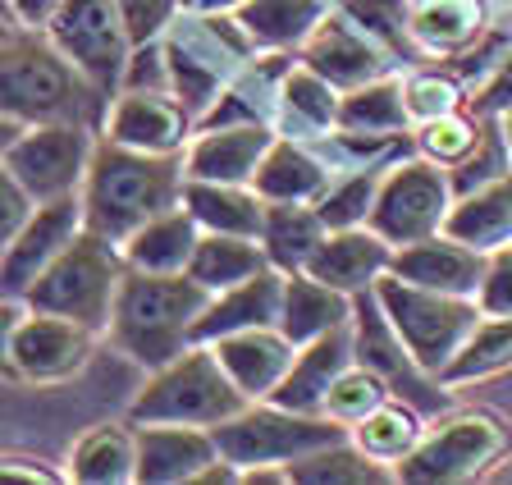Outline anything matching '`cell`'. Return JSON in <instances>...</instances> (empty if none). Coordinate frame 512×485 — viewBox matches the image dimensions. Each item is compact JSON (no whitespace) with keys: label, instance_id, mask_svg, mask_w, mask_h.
Returning a JSON list of instances; mask_svg holds the SVG:
<instances>
[{"label":"cell","instance_id":"obj_1","mask_svg":"<svg viewBox=\"0 0 512 485\" xmlns=\"http://www.w3.org/2000/svg\"><path fill=\"white\" fill-rule=\"evenodd\" d=\"M183 151H138L124 142L101 138L92 151V170L83 179L87 229L124 243L138 225L183 202Z\"/></svg>","mask_w":512,"mask_h":485},{"label":"cell","instance_id":"obj_2","mask_svg":"<svg viewBox=\"0 0 512 485\" xmlns=\"http://www.w3.org/2000/svg\"><path fill=\"white\" fill-rule=\"evenodd\" d=\"M206 302H211V289H202L188 270H174V275L128 270L115 298V316H110V339L138 367L156 371L197 344V321Z\"/></svg>","mask_w":512,"mask_h":485},{"label":"cell","instance_id":"obj_3","mask_svg":"<svg viewBox=\"0 0 512 485\" xmlns=\"http://www.w3.org/2000/svg\"><path fill=\"white\" fill-rule=\"evenodd\" d=\"M124 275H128V266H124V252H119L115 238L96 234V229H83V234L46 266V275L32 284L23 302L37 307V312L69 316V321H78L101 335V330H110Z\"/></svg>","mask_w":512,"mask_h":485},{"label":"cell","instance_id":"obj_4","mask_svg":"<svg viewBox=\"0 0 512 485\" xmlns=\"http://www.w3.org/2000/svg\"><path fill=\"white\" fill-rule=\"evenodd\" d=\"M101 97L83 74H78L46 33L23 28L14 42L0 46V110L23 124H46V119H83L87 101Z\"/></svg>","mask_w":512,"mask_h":485},{"label":"cell","instance_id":"obj_5","mask_svg":"<svg viewBox=\"0 0 512 485\" xmlns=\"http://www.w3.org/2000/svg\"><path fill=\"white\" fill-rule=\"evenodd\" d=\"M247 394L229 380V371L220 367L215 348L192 344L183 348L174 362L151 371L147 389L128 403V421L147 426V421H179V426H220L234 412L247 408Z\"/></svg>","mask_w":512,"mask_h":485},{"label":"cell","instance_id":"obj_6","mask_svg":"<svg viewBox=\"0 0 512 485\" xmlns=\"http://www.w3.org/2000/svg\"><path fill=\"white\" fill-rule=\"evenodd\" d=\"M215 444H220V458L234 463L238 476L256 472V467H284L307 458V453L325 449L334 440H348V426L325 412H288L279 403L270 408H252L247 403L243 412H234L229 421L211 426Z\"/></svg>","mask_w":512,"mask_h":485},{"label":"cell","instance_id":"obj_7","mask_svg":"<svg viewBox=\"0 0 512 485\" xmlns=\"http://www.w3.org/2000/svg\"><path fill=\"white\" fill-rule=\"evenodd\" d=\"M375 293H380L384 312L394 321L398 339L407 344L412 362L421 371H435V376L458 357V348L467 344V335L485 316L480 302L453 298V293H439V289H421V284L403 280L394 270H384L375 280Z\"/></svg>","mask_w":512,"mask_h":485},{"label":"cell","instance_id":"obj_8","mask_svg":"<svg viewBox=\"0 0 512 485\" xmlns=\"http://www.w3.org/2000/svg\"><path fill=\"white\" fill-rule=\"evenodd\" d=\"M508 449H512V431L503 417H494L485 408L453 412V417L435 421L421 435V444L398 463V481H416V485L471 481V476L490 472Z\"/></svg>","mask_w":512,"mask_h":485},{"label":"cell","instance_id":"obj_9","mask_svg":"<svg viewBox=\"0 0 512 485\" xmlns=\"http://www.w3.org/2000/svg\"><path fill=\"white\" fill-rule=\"evenodd\" d=\"M179 19V33L165 42V65H170V92L202 115L206 106H215L220 83L238 69V60L247 55L252 37L243 33L238 19H220V14H192Z\"/></svg>","mask_w":512,"mask_h":485},{"label":"cell","instance_id":"obj_10","mask_svg":"<svg viewBox=\"0 0 512 485\" xmlns=\"http://www.w3.org/2000/svg\"><path fill=\"white\" fill-rule=\"evenodd\" d=\"M46 37L101 97L124 83L128 55L138 46L119 0H60L55 19L46 23Z\"/></svg>","mask_w":512,"mask_h":485},{"label":"cell","instance_id":"obj_11","mask_svg":"<svg viewBox=\"0 0 512 485\" xmlns=\"http://www.w3.org/2000/svg\"><path fill=\"white\" fill-rule=\"evenodd\" d=\"M92 151L96 142L83 119H46V124H28L14 138V147L5 151V165L37 202H55V197L83 193Z\"/></svg>","mask_w":512,"mask_h":485},{"label":"cell","instance_id":"obj_12","mask_svg":"<svg viewBox=\"0 0 512 485\" xmlns=\"http://www.w3.org/2000/svg\"><path fill=\"white\" fill-rule=\"evenodd\" d=\"M453 211V179L435 161H403L380 179V193L371 206V229L389 238L394 248L416 238L444 234V220Z\"/></svg>","mask_w":512,"mask_h":485},{"label":"cell","instance_id":"obj_13","mask_svg":"<svg viewBox=\"0 0 512 485\" xmlns=\"http://www.w3.org/2000/svg\"><path fill=\"white\" fill-rule=\"evenodd\" d=\"M92 339L96 330L69 321V316L55 312H37L23 302V316L14 325L10 339V367L14 380H28V385H60V380L78 376L92 357Z\"/></svg>","mask_w":512,"mask_h":485},{"label":"cell","instance_id":"obj_14","mask_svg":"<svg viewBox=\"0 0 512 485\" xmlns=\"http://www.w3.org/2000/svg\"><path fill=\"white\" fill-rule=\"evenodd\" d=\"M87 229L83 216V193L55 197V202H37V211L28 216V225L19 229L5 257H0V293L5 298H28V289L46 275L55 257Z\"/></svg>","mask_w":512,"mask_h":485},{"label":"cell","instance_id":"obj_15","mask_svg":"<svg viewBox=\"0 0 512 485\" xmlns=\"http://www.w3.org/2000/svg\"><path fill=\"white\" fill-rule=\"evenodd\" d=\"M220 463V444L206 426L147 421L138 426V476L142 485H183L202 481L206 467Z\"/></svg>","mask_w":512,"mask_h":485},{"label":"cell","instance_id":"obj_16","mask_svg":"<svg viewBox=\"0 0 512 485\" xmlns=\"http://www.w3.org/2000/svg\"><path fill=\"white\" fill-rule=\"evenodd\" d=\"M485 266H490V252L467 248V243H458V238H448V234L403 243L394 252V261H389L394 275L421 284V289L453 293V298H476L480 280H485Z\"/></svg>","mask_w":512,"mask_h":485},{"label":"cell","instance_id":"obj_17","mask_svg":"<svg viewBox=\"0 0 512 485\" xmlns=\"http://www.w3.org/2000/svg\"><path fill=\"white\" fill-rule=\"evenodd\" d=\"M192 129V110L170 92H119L106 110V138L138 151H183Z\"/></svg>","mask_w":512,"mask_h":485},{"label":"cell","instance_id":"obj_18","mask_svg":"<svg viewBox=\"0 0 512 485\" xmlns=\"http://www.w3.org/2000/svg\"><path fill=\"white\" fill-rule=\"evenodd\" d=\"M275 133L266 124H220V129H202V138L183 156V174L188 179H206V184H252L256 165L266 161Z\"/></svg>","mask_w":512,"mask_h":485},{"label":"cell","instance_id":"obj_19","mask_svg":"<svg viewBox=\"0 0 512 485\" xmlns=\"http://www.w3.org/2000/svg\"><path fill=\"white\" fill-rule=\"evenodd\" d=\"M352 362H357V357H352V321H348L293 353V367H288V376L275 385L270 403H279V408H288V412H325V394H330V385Z\"/></svg>","mask_w":512,"mask_h":485},{"label":"cell","instance_id":"obj_20","mask_svg":"<svg viewBox=\"0 0 512 485\" xmlns=\"http://www.w3.org/2000/svg\"><path fill=\"white\" fill-rule=\"evenodd\" d=\"M211 348H215V357H220V367L229 371V380L243 389L247 399H270L275 385L288 376V367H293V353H298V344H293L279 325L238 330V335L215 339Z\"/></svg>","mask_w":512,"mask_h":485},{"label":"cell","instance_id":"obj_21","mask_svg":"<svg viewBox=\"0 0 512 485\" xmlns=\"http://www.w3.org/2000/svg\"><path fill=\"white\" fill-rule=\"evenodd\" d=\"M394 252H389V238H380L375 229H330L325 243L311 252V261L302 270L325 280L330 289H343V293H362V289H375L384 270H389Z\"/></svg>","mask_w":512,"mask_h":485},{"label":"cell","instance_id":"obj_22","mask_svg":"<svg viewBox=\"0 0 512 485\" xmlns=\"http://www.w3.org/2000/svg\"><path fill=\"white\" fill-rule=\"evenodd\" d=\"M307 69L330 78L334 87H362L375 83L384 60L375 51V37L357 19H320L307 37Z\"/></svg>","mask_w":512,"mask_h":485},{"label":"cell","instance_id":"obj_23","mask_svg":"<svg viewBox=\"0 0 512 485\" xmlns=\"http://www.w3.org/2000/svg\"><path fill=\"white\" fill-rule=\"evenodd\" d=\"M279 302H284V275L270 266L234 289L211 293L202 321H197V344H215V339L256 330V325H279Z\"/></svg>","mask_w":512,"mask_h":485},{"label":"cell","instance_id":"obj_24","mask_svg":"<svg viewBox=\"0 0 512 485\" xmlns=\"http://www.w3.org/2000/svg\"><path fill=\"white\" fill-rule=\"evenodd\" d=\"M444 234L480 252L512 248V170L467 188L448 211Z\"/></svg>","mask_w":512,"mask_h":485},{"label":"cell","instance_id":"obj_25","mask_svg":"<svg viewBox=\"0 0 512 485\" xmlns=\"http://www.w3.org/2000/svg\"><path fill=\"white\" fill-rule=\"evenodd\" d=\"M202 243V225L192 216L188 206H170L151 216L147 225H138L133 234L119 243L128 270H156V275H174V270H188L192 252Z\"/></svg>","mask_w":512,"mask_h":485},{"label":"cell","instance_id":"obj_26","mask_svg":"<svg viewBox=\"0 0 512 485\" xmlns=\"http://www.w3.org/2000/svg\"><path fill=\"white\" fill-rule=\"evenodd\" d=\"M348 321H352V293L330 289V284L307 275V270H288L284 275L279 330L298 348L320 335H330V330H339V325H348Z\"/></svg>","mask_w":512,"mask_h":485},{"label":"cell","instance_id":"obj_27","mask_svg":"<svg viewBox=\"0 0 512 485\" xmlns=\"http://www.w3.org/2000/svg\"><path fill=\"white\" fill-rule=\"evenodd\" d=\"M352 357L384 380H412L421 371L412 362V353H407V344L398 339L394 321H389L375 289L352 293Z\"/></svg>","mask_w":512,"mask_h":485},{"label":"cell","instance_id":"obj_28","mask_svg":"<svg viewBox=\"0 0 512 485\" xmlns=\"http://www.w3.org/2000/svg\"><path fill=\"white\" fill-rule=\"evenodd\" d=\"M183 206H188L197 225L206 234H243L261 238L266 225V197L247 193V184H206V179H188L183 184Z\"/></svg>","mask_w":512,"mask_h":485},{"label":"cell","instance_id":"obj_29","mask_svg":"<svg viewBox=\"0 0 512 485\" xmlns=\"http://www.w3.org/2000/svg\"><path fill=\"white\" fill-rule=\"evenodd\" d=\"M69 476L83 485H124L138 476V431L128 426H92L69 453Z\"/></svg>","mask_w":512,"mask_h":485},{"label":"cell","instance_id":"obj_30","mask_svg":"<svg viewBox=\"0 0 512 485\" xmlns=\"http://www.w3.org/2000/svg\"><path fill=\"white\" fill-rule=\"evenodd\" d=\"M252 188L266 202H311L330 188V170L298 142H270L266 161L256 165Z\"/></svg>","mask_w":512,"mask_h":485},{"label":"cell","instance_id":"obj_31","mask_svg":"<svg viewBox=\"0 0 512 485\" xmlns=\"http://www.w3.org/2000/svg\"><path fill=\"white\" fill-rule=\"evenodd\" d=\"M330 225L320 220V211L302 202H266V225H261V248H266L270 266L279 270H302L311 252L325 243Z\"/></svg>","mask_w":512,"mask_h":485},{"label":"cell","instance_id":"obj_32","mask_svg":"<svg viewBox=\"0 0 512 485\" xmlns=\"http://www.w3.org/2000/svg\"><path fill=\"white\" fill-rule=\"evenodd\" d=\"M270 266L261 238H243V234H202L197 252L188 261V275L202 289L220 293V289H234V284L252 280L261 270Z\"/></svg>","mask_w":512,"mask_h":485},{"label":"cell","instance_id":"obj_33","mask_svg":"<svg viewBox=\"0 0 512 485\" xmlns=\"http://www.w3.org/2000/svg\"><path fill=\"white\" fill-rule=\"evenodd\" d=\"M325 19L320 0H247L238 10L243 33L256 46H270V51H284V46H302L316 23Z\"/></svg>","mask_w":512,"mask_h":485},{"label":"cell","instance_id":"obj_34","mask_svg":"<svg viewBox=\"0 0 512 485\" xmlns=\"http://www.w3.org/2000/svg\"><path fill=\"white\" fill-rule=\"evenodd\" d=\"M426 426L407 403H389L384 399L375 412H366L357 426H348V440L362 453H371L375 463H403L407 453L421 444Z\"/></svg>","mask_w":512,"mask_h":485},{"label":"cell","instance_id":"obj_35","mask_svg":"<svg viewBox=\"0 0 512 485\" xmlns=\"http://www.w3.org/2000/svg\"><path fill=\"white\" fill-rule=\"evenodd\" d=\"M407 101L398 83H362L339 101V129L348 133H380V138H398L407 129Z\"/></svg>","mask_w":512,"mask_h":485},{"label":"cell","instance_id":"obj_36","mask_svg":"<svg viewBox=\"0 0 512 485\" xmlns=\"http://www.w3.org/2000/svg\"><path fill=\"white\" fill-rule=\"evenodd\" d=\"M398 472H384V463H375L371 453H362L352 440H334L325 449L307 453L298 463H288V481H302V485H362V481H389Z\"/></svg>","mask_w":512,"mask_h":485},{"label":"cell","instance_id":"obj_37","mask_svg":"<svg viewBox=\"0 0 512 485\" xmlns=\"http://www.w3.org/2000/svg\"><path fill=\"white\" fill-rule=\"evenodd\" d=\"M407 28L430 51H458L480 33V5L476 0H421Z\"/></svg>","mask_w":512,"mask_h":485},{"label":"cell","instance_id":"obj_38","mask_svg":"<svg viewBox=\"0 0 512 485\" xmlns=\"http://www.w3.org/2000/svg\"><path fill=\"white\" fill-rule=\"evenodd\" d=\"M503 367H512V316H490V321H476L467 344L439 376H444V385H458L471 376H494Z\"/></svg>","mask_w":512,"mask_h":485},{"label":"cell","instance_id":"obj_39","mask_svg":"<svg viewBox=\"0 0 512 485\" xmlns=\"http://www.w3.org/2000/svg\"><path fill=\"white\" fill-rule=\"evenodd\" d=\"M279 97H284V115L293 124H307V129H325V124H339V97H334V83L330 78H320L316 69H293L284 74V87H279Z\"/></svg>","mask_w":512,"mask_h":485},{"label":"cell","instance_id":"obj_40","mask_svg":"<svg viewBox=\"0 0 512 485\" xmlns=\"http://www.w3.org/2000/svg\"><path fill=\"white\" fill-rule=\"evenodd\" d=\"M416 142H421V151H426V161L444 165V170H458V165H467L471 156H476V147L485 142V133H480L476 119L467 115H439V119H426V129L416 133Z\"/></svg>","mask_w":512,"mask_h":485},{"label":"cell","instance_id":"obj_41","mask_svg":"<svg viewBox=\"0 0 512 485\" xmlns=\"http://www.w3.org/2000/svg\"><path fill=\"white\" fill-rule=\"evenodd\" d=\"M384 399H389V380L357 362V367H348L330 385V394H325V417L343 421V426H357V421L380 408Z\"/></svg>","mask_w":512,"mask_h":485},{"label":"cell","instance_id":"obj_42","mask_svg":"<svg viewBox=\"0 0 512 485\" xmlns=\"http://www.w3.org/2000/svg\"><path fill=\"white\" fill-rule=\"evenodd\" d=\"M375 193H380V174L375 170L348 174V179L330 184L325 193L316 197V211H320V220H325L330 229H352V225H362V220H371Z\"/></svg>","mask_w":512,"mask_h":485},{"label":"cell","instance_id":"obj_43","mask_svg":"<svg viewBox=\"0 0 512 485\" xmlns=\"http://www.w3.org/2000/svg\"><path fill=\"white\" fill-rule=\"evenodd\" d=\"M403 101H407V115L412 119H439V115H453L462 106V92L453 78L444 74H412L403 83Z\"/></svg>","mask_w":512,"mask_h":485},{"label":"cell","instance_id":"obj_44","mask_svg":"<svg viewBox=\"0 0 512 485\" xmlns=\"http://www.w3.org/2000/svg\"><path fill=\"white\" fill-rule=\"evenodd\" d=\"M32 211H37V197L14 179L10 165L0 161V257H5V248L19 238V229L28 225Z\"/></svg>","mask_w":512,"mask_h":485},{"label":"cell","instance_id":"obj_45","mask_svg":"<svg viewBox=\"0 0 512 485\" xmlns=\"http://www.w3.org/2000/svg\"><path fill=\"white\" fill-rule=\"evenodd\" d=\"M476 298L485 316H512V248L490 252V266H485Z\"/></svg>","mask_w":512,"mask_h":485},{"label":"cell","instance_id":"obj_46","mask_svg":"<svg viewBox=\"0 0 512 485\" xmlns=\"http://www.w3.org/2000/svg\"><path fill=\"white\" fill-rule=\"evenodd\" d=\"M183 0H119V10H124L128 19V33H133V42H156L160 33H165V23L174 19V10H179Z\"/></svg>","mask_w":512,"mask_h":485},{"label":"cell","instance_id":"obj_47","mask_svg":"<svg viewBox=\"0 0 512 485\" xmlns=\"http://www.w3.org/2000/svg\"><path fill=\"white\" fill-rule=\"evenodd\" d=\"M55 10H60V0H10L14 23L28 28V33H46V23L55 19Z\"/></svg>","mask_w":512,"mask_h":485},{"label":"cell","instance_id":"obj_48","mask_svg":"<svg viewBox=\"0 0 512 485\" xmlns=\"http://www.w3.org/2000/svg\"><path fill=\"white\" fill-rule=\"evenodd\" d=\"M19 316H23V302L0 293V376H14V367H10V339H14Z\"/></svg>","mask_w":512,"mask_h":485},{"label":"cell","instance_id":"obj_49","mask_svg":"<svg viewBox=\"0 0 512 485\" xmlns=\"http://www.w3.org/2000/svg\"><path fill=\"white\" fill-rule=\"evenodd\" d=\"M480 106H485V110H512V55L499 65L494 83L485 87V97H480Z\"/></svg>","mask_w":512,"mask_h":485},{"label":"cell","instance_id":"obj_50","mask_svg":"<svg viewBox=\"0 0 512 485\" xmlns=\"http://www.w3.org/2000/svg\"><path fill=\"white\" fill-rule=\"evenodd\" d=\"M0 481H60V476L32 458H0Z\"/></svg>","mask_w":512,"mask_h":485},{"label":"cell","instance_id":"obj_51","mask_svg":"<svg viewBox=\"0 0 512 485\" xmlns=\"http://www.w3.org/2000/svg\"><path fill=\"white\" fill-rule=\"evenodd\" d=\"M247 0H183V10H192V14H229V10H243Z\"/></svg>","mask_w":512,"mask_h":485},{"label":"cell","instance_id":"obj_52","mask_svg":"<svg viewBox=\"0 0 512 485\" xmlns=\"http://www.w3.org/2000/svg\"><path fill=\"white\" fill-rule=\"evenodd\" d=\"M23 129H28L23 119H14V115H5V110H0V161H5V151L14 147V138H19Z\"/></svg>","mask_w":512,"mask_h":485},{"label":"cell","instance_id":"obj_53","mask_svg":"<svg viewBox=\"0 0 512 485\" xmlns=\"http://www.w3.org/2000/svg\"><path fill=\"white\" fill-rule=\"evenodd\" d=\"M23 33V28H19V23H14V14H5V10H0V46H5V42H14V37H19Z\"/></svg>","mask_w":512,"mask_h":485},{"label":"cell","instance_id":"obj_54","mask_svg":"<svg viewBox=\"0 0 512 485\" xmlns=\"http://www.w3.org/2000/svg\"><path fill=\"white\" fill-rule=\"evenodd\" d=\"M503 147H508V156H512V110H503Z\"/></svg>","mask_w":512,"mask_h":485},{"label":"cell","instance_id":"obj_55","mask_svg":"<svg viewBox=\"0 0 512 485\" xmlns=\"http://www.w3.org/2000/svg\"><path fill=\"white\" fill-rule=\"evenodd\" d=\"M0 10H5V14H10V0H0Z\"/></svg>","mask_w":512,"mask_h":485}]
</instances>
